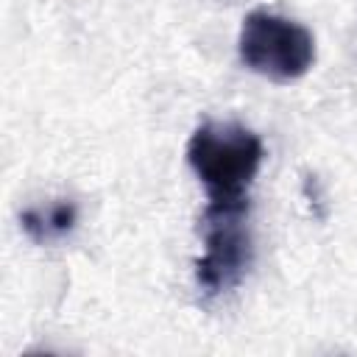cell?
I'll list each match as a JSON object with an SVG mask.
<instances>
[{"mask_svg": "<svg viewBox=\"0 0 357 357\" xmlns=\"http://www.w3.org/2000/svg\"><path fill=\"white\" fill-rule=\"evenodd\" d=\"M262 156V139L234 120H206L187 142V162L215 204H245Z\"/></svg>", "mask_w": 357, "mask_h": 357, "instance_id": "1", "label": "cell"}, {"mask_svg": "<svg viewBox=\"0 0 357 357\" xmlns=\"http://www.w3.org/2000/svg\"><path fill=\"white\" fill-rule=\"evenodd\" d=\"M204 251L195 262V284L204 298H218L234 290L254 259V240L248 226L245 204H215L206 201L201 215Z\"/></svg>", "mask_w": 357, "mask_h": 357, "instance_id": "2", "label": "cell"}, {"mask_svg": "<svg viewBox=\"0 0 357 357\" xmlns=\"http://www.w3.org/2000/svg\"><path fill=\"white\" fill-rule=\"evenodd\" d=\"M237 53L251 73L276 84H290L310 73L315 39L301 22L268 8H254L243 17Z\"/></svg>", "mask_w": 357, "mask_h": 357, "instance_id": "3", "label": "cell"}, {"mask_svg": "<svg viewBox=\"0 0 357 357\" xmlns=\"http://www.w3.org/2000/svg\"><path fill=\"white\" fill-rule=\"evenodd\" d=\"M22 229L33 243H56L64 240L75 223H78V206L73 201H50V204H39L22 212Z\"/></svg>", "mask_w": 357, "mask_h": 357, "instance_id": "4", "label": "cell"}]
</instances>
